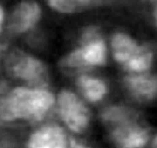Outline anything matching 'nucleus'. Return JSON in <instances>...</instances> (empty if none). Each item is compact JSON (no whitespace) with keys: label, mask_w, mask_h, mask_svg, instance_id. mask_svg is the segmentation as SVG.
Wrapping results in <instances>:
<instances>
[{"label":"nucleus","mask_w":157,"mask_h":148,"mask_svg":"<svg viewBox=\"0 0 157 148\" xmlns=\"http://www.w3.org/2000/svg\"><path fill=\"white\" fill-rule=\"evenodd\" d=\"M3 20H4V15H3V11L0 8V32L2 30V26H3Z\"/></svg>","instance_id":"2eb2a0df"},{"label":"nucleus","mask_w":157,"mask_h":148,"mask_svg":"<svg viewBox=\"0 0 157 148\" xmlns=\"http://www.w3.org/2000/svg\"><path fill=\"white\" fill-rule=\"evenodd\" d=\"M41 18L39 4L32 1L21 3L14 11L9 24V30L13 34H24L31 30Z\"/></svg>","instance_id":"6e6552de"},{"label":"nucleus","mask_w":157,"mask_h":148,"mask_svg":"<svg viewBox=\"0 0 157 148\" xmlns=\"http://www.w3.org/2000/svg\"><path fill=\"white\" fill-rule=\"evenodd\" d=\"M154 16H155V21H156V26H157V6L155 8V11H154Z\"/></svg>","instance_id":"a211bd4d"},{"label":"nucleus","mask_w":157,"mask_h":148,"mask_svg":"<svg viewBox=\"0 0 157 148\" xmlns=\"http://www.w3.org/2000/svg\"><path fill=\"white\" fill-rule=\"evenodd\" d=\"M56 94L48 87H9L6 94V118L11 129L23 131L54 118Z\"/></svg>","instance_id":"f257e3e1"},{"label":"nucleus","mask_w":157,"mask_h":148,"mask_svg":"<svg viewBox=\"0 0 157 148\" xmlns=\"http://www.w3.org/2000/svg\"><path fill=\"white\" fill-rule=\"evenodd\" d=\"M110 138L119 148H142L149 141V131L138 120L112 127Z\"/></svg>","instance_id":"0eeeda50"},{"label":"nucleus","mask_w":157,"mask_h":148,"mask_svg":"<svg viewBox=\"0 0 157 148\" xmlns=\"http://www.w3.org/2000/svg\"><path fill=\"white\" fill-rule=\"evenodd\" d=\"M76 87L79 91V96L90 103H97L107 94V87L103 80L88 75H81L77 78Z\"/></svg>","instance_id":"9d476101"},{"label":"nucleus","mask_w":157,"mask_h":148,"mask_svg":"<svg viewBox=\"0 0 157 148\" xmlns=\"http://www.w3.org/2000/svg\"><path fill=\"white\" fill-rule=\"evenodd\" d=\"M129 93L139 101H150L157 96V77L152 75H134L125 79Z\"/></svg>","instance_id":"1a4fd4ad"},{"label":"nucleus","mask_w":157,"mask_h":148,"mask_svg":"<svg viewBox=\"0 0 157 148\" xmlns=\"http://www.w3.org/2000/svg\"><path fill=\"white\" fill-rule=\"evenodd\" d=\"M71 134L54 118L23 130L21 148H71Z\"/></svg>","instance_id":"39448f33"},{"label":"nucleus","mask_w":157,"mask_h":148,"mask_svg":"<svg viewBox=\"0 0 157 148\" xmlns=\"http://www.w3.org/2000/svg\"><path fill=\"white\" fill-rule=\"evenodd\" d=\"M4 68L12 79L21 81V85L48 87L49 72L42 60L21 49L6 52Z\"/></svg>","instance_id":"7ed1b4c3"},{"label":"nucleus","mask_w":157,"mask_h":148,"mask_svg":"<svg viewBox=\"0 0 157 148\" xmlns=\"http://www.w3.org/2000/svg\"><path fill=\"white\" fill-rule=\"evenodd\" d=\"M101 120L107 124L110 128L122 125L128 121L138 120V115L132 110L121 105L108 107L101 113Z\"/></svg>","instance_id":"9b49d317"},{"label":"nucleus","mask_w":157,"mask_h":148,"mask_svg":"<svg viewBox=\"0 0 157 148\" xmlns=\"http://www.w3.org/2000/svg\"><path fill=\"white\" fill-rule=\"evenodd\" d=\"M152 147L157 148V135L153 139V142H152Z\"/></svg>","instance_id":"f3484780"},{"label":"nucleus","mask_w":157,"mask_h":148,"mask_svg":"<svg viewBox=\"0 0 157 148\" xmlns=\"http://www.w3.org/2000/svg\"><path fill=\"white\" fill-rule=\"evenodd\" d=\"M106 62V46L94 28L83 33L81 45L65 56L61 66L65 68H86L99 66Z\"/></svg>","instance_id":"20e7f679"},{"label":"nucleus","mask_w":157,"mask_h":148,"mask_svg":"<svg viewBox=\"0 0 157 148\" xmlns=\"http://www.w3.org/2000/svg\"><path fill=\"white\" fill-rule=\"evenodd\" d=\"M6 47L4 45H2V44H0V61H1L3 54H6Z\"/></svg>","instance_id":"dca6fc26"},{"label":"nucleus","mask_w":157,"mask_h":148,"mask_svg":"<svg viewBox=\"0 0 157 148\" xmlns=\"http://www.w3.org/2000/svg\"><path fill=\"white\" fill-rule=\"evenodd\" d=\"M54 119L72 136L80 138L90 129L92 113L78 94L71 90H61L56 94Z\"/></svg>","instance_id":"f03ea898"},{"label":"nucleus","mask_w":157,"mask_h":148,"mask_svg":"<svg viewBox=\"0 0 157 148\" xmlns=\"http://www.w3.org/2000/svg\"><path fill=\"white\" fill-rule=\"evenodd\" d=\"M114 59L125 68L135 72L149 69L152 54L144 46H140L124 33H117L111 41Z\"/></svg>","instance_id":"423d86ee"},{"label":"nucleus","mask_w":157,"mask_h":148,"mask_svg":"<svg viewBox=\"0 0 157 148\" xmlns=\"http://www.w3.org/2000/svg\"><path fill=\"white\" fill-rule=\"evenodd\" d=\"M89 0H49L50 6L64 13H71L81 9Z\"/></svg>","instance_id":"ddd939ff"},{"label":"nucleus","mask_w":157,"mask_h":148,"mask_svg":"<svg viewBox=\"0 0 157 148\" xmlns=\"http://www.w3.org/2000/svg\"><path fill=\"white\" fill-rule=\"evenodd\" d=\"M21 133L14 129L0 130V148H21Z\"/></svg>","instance_id":"f8f14e48"},{"label":"nucleus","mask_w":157,"mask_h":148,"mask_svg":"<svg viewBox=\"0 0 157 148\" xmlns=\"http://www.w3.org/2000/svg\"><path fill=\"white\" fill-rule=\"evenodd\" d=\"M10 85L6 81H0V130L11 129L6 118V94Z\"/></svg>","instance_id":"4468645a"}]
</instances>
